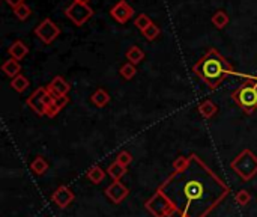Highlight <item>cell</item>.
<instances>
[{
  "label": "cell",
  "instance_id": "obj_30",
  "mask_svg": "<svg viewBox=\"0 0 257 217\" xmlns=\"http://www.w3.org/2000/svg\"><path fill=\"white\" fill-rule=\"evenodd\" d=\"M188 162H190V157H178L175 162H173V169L175 171H179V169H184L187 165H188Z\"/></svg>",
  "mask_w": 257,
  "mask_h": 217
},
{
  "label": "cell",
  "instance_id": "obj_11",
  "mask_svg": "<svg viewBox=\"0 0 257 217\" xmlns=\"http://www.w3.org/2000/svg\"><path fill=\"white\" fill-rule=\"evenodd\" d=\"M75 199L72 190L66 186H60L54 193H53V202L59 207V208H66L68 205L72 204V201Z\"/></svg>",
  "mask_w": 257,
  "mask_h": 217
},
{
  "label": "cell",
  "instance_id": "obj_4",
  "mask_svg": "<svg viewBox=\"0 0 257 217\" xmlns=\"http://www.w3.org/2000/svg\"><path fill=\"white\" fill-rule=\"evenodd\" d=\"M230 168L238 177H241V180L250 181L257 175V156L250 150H244L235 157V160L230 163Z\"/></svg>",
  "mask_w": 257,
  "mask_h": 217
},
{
  "label": "cell",
  "instance_id": "obj_29",
  "mask_svg": "<svg viewBox=\"0 0 257 217\" xmlns=\"http://www.w3.org/2000/svg\"><path fill=\"white\" fill-rule=\"evenodd\" d=\"M68 97L66 95H60V97H53V104L59 109V110H62L66 104H68Z\"/></svg>",
  "mask_w": 257,
  "mask_h": 217
},
{
  "label": "cell",
  "instance_id": "obj_23",
  "mask_svg": "<svg viewBox=\"0 0 257 217\" xmlns=\"http://www.w3.org/2000/svg\"><path fill=\"white\" fill-rule=\"evenodd\" d=\"M120 76L123 77V79H126V80H131L134 76H136V73H137V68H136V65L134 63H131V62H126V63H123L122 65V68H120Z\"/></svg>",
  "mask_w": 257,
  "mask_h": 217
},
{
  "label": "cell",
  "instance_id": "obj_20",
  "mask_svg": "<svg viewBox=\"0 0 257 217\" xmlns=\"http://www.w3.org/2000/svg\"><path fill=\"white\" fill-rule=\"evenodd\" d=\"M86 177H87V178H89V181H92L93 184H99V183H102V181H104V178H105V172H104L99 166H93V168H90V169L87 171Z\"/></svg>",
  "mask_w": 257,
  "mask_h": 217
},
{
  "label": "cell",
  "instance_id": "obj_5",
  "mask_svg": "<svg viewBox=\"0 0 257 217\" xmlns=\"http://www.w3.org/2000/svg\"><path fill=\"white\" fill-rule=\"evenodd\" d=\"M146 210L155 217H172L176 213L175 205L172 204V201L158 189L152 198H149L145 204Z\"/></svg>",
  "mask_w": 257,
  "mask_h": 217
},
{
  "label": "cell",
  "instance_id": "obj_14",
  "mask_svg": "<svg viewBox=\"0 0 257 217\" xmlns=\"http://www.w3.org/2000/svg\"><path fill=\"white\" fill-rule=\"evenodd\" d=\"M2 71L8 76V77H11V79H14V77H17L18 74H20V71H21V65H20V62L18 60H15V59H9V60H6L3 65H2Z\"/></svg>",
  "mask_w": 257,
  "mask_h": 217
},
{
  "label": "cell",
  "instance_id": "obj_15",
  "mask_svg": "<svg viewBox=\"0 0 257 217\" xmlns=\"http://www.w3.org/2000/svg\"><path fill=\"white\" fill-rule=\"evenodd\" d=\"M92 103L96 106V107H105L108 103H110V95L104 91V89H96L92 97H90Z\"/></svg>",
  "mask_w": 257,
  "mask_h": 217
},
{
  "label": "cell",
  "instance_id": "obj_9",
  "mask_svg": "<svg viewBox=\"0 0 257 217\" xmlns=\"http://www.w3.org/2000/svg\"><path fill=\"white\" fill-rule=\"evenodd\" d=\"M110 14H111V17H113L116 21H119L120 24H123V23H126L130 18H133L134 9H133V6L128 5L126 0H120V2H117V3L110 9Z\"/></svg>",
  "mask_w": 257,
  "mask_h": 217
},
{
  "label": "cell",
  "instance_id": "obj_22",
  "mask_svg": "<svg viewBox=\"0 0 257 217\" xmlns=\"http://www.w3.org/2000/svg\"><path fill=\"white\" fill-rule=\"evenodd\" d=\"M212 24L217 29H224L229 24V15L224 11H217L212 17Z\"/></svg>",
  "mask_w": 257,
  "mask_h": 217
},
{
  "label": "cell",
  "instance_id": "obj_32",
  "mask_svg": "<svg viewBox=\"0 0 257 217\" xmlns=\"http://www.w3.org/2000/svg\"><path fill=\"white\" fill-rule=\"evenodd\" d=\"M74 2H81V3H89L90 0H74Z\"/></svg>",
  "mask_w": 257,
  "mask_h": 217
},
{
  "label": "cell",
  "instance_id": "obj_10",
  "mask_svg": "<svg viewBox=\"0 0 257 217\" xmlns=\"http://www.w3.org/2000/svg\"><path fill=\"white\" fill-rule=\"evenodd\" d=\"M130 190L125 184H122L120 181H113L107 189H105V196L113 202V204H120L126 196H128Z\"/></svg>",
  "mask_w": 257,
  "mask_h": 217
},
{
  "label": "cell",
  "instance_id": "obj_27",
  "mask_svg": "<svg viewBox=\"0 0 257 217\" xmlns=\"http://www.w3.org/2000/svg\"><path fill=\"white\" fill-rule=\"evenodd\" d=\"M235 201H236L238 205L245 207V205L251 201V195H250L248 190H239V192L236 193V196H235Z\"/></svg>",
  "mask_w": 257,
  "mask_h": 217
},
{
  "label": "cell",
  "instance_id": "obj_24",
  "mask_svg": "<svg viewBox=\"0 0 257 217\" xmlns=\"http://www.w3.org/2000/svg\"><path fill=\"white\" fill-rule=\"evenodd\" d=\"M14 14H15V17L18 18V20H27L30 15H32V9L24 3V5H20L18 8H15L14 9Z\"/></svg>",
  "mask_w": 257,
  "mask_h": 217
},
{
  "label": "cell",
  "instance_id": "obj_19",
  "mask_svg": "<svg viewBox=\"0 0 257 217\" xmlns=\"http://www.w3.org/2000/svg\"><path fill=\"white\" fill-rule=\"evenodd\" d=\"M126 174V168H123L122 165H119L116 160L108 166V175L113 181H120V178Z\"/></svg>",
  "mask_w": 257,
  "mask_h": 217
},
{
  "label": "cell",
  "instance_id": "obj_12",
  "mask_svg": "<svg viewBox=\"0 0 257 217\" xmlns=\"http://www.w3.org/2000/svg\"><path fill=\"white\" fill-rule=\"evenodd\" d=\"M69 89H71V86H69L68 82H66L63 77H60V76L54 77V79L51 80V83L48 85V91L51 92L53 97L66 95V94L69 92Z\"/></svg>",
  "mask_w": 257,
  "mask_h": 217
},
{
  "label": "cell",
  "instance_id": "obj_21",
  "mask_svg": "<svg viewBox=\"0 0 257 217\" xmlns=\"http://www.w3.org/2000/svg\"><path fill=\"white\" fill-rule=\"evenodd\" d=\"M11 88L15 89L17 92H24L29 88V80L23 74H18L17 77L11 80Z\"/></svg>",
  "mask_w": 257,
  "mask_h": 217
},
{
  "label": "cell",
  "instance_id": "obj_26",
  "mask_svg": "<svg viewBox=\"0 0 257 217\" xmlns=\"http://www.w3.org/2000/svg\"><path fill=\"white\" fill-rule=\"evenodd\" d=\"M134 24L143 32L145 29H148L151 24H152V20L149 18V15H146V14H140L137 18H136V21H134Z\"/></svg>",
  "mask_w": 257,
  "mask_h": 217
},
{
  "label": "cell",
  "instance_id": "obj_31",
  "mask_svg": "<svg viewBox=\"0 0 257 217\" xmlns=\"http://www.w3.org/2000/svg\"><path fill=\"white\" fill-rule=\"evenodd\" d=\"M5 2H6L11 8H14V9L18 8L20 5H24V0H5Z\"/></svg>",
  "mask_w": 257,
  "mask_h": 217
},
{
  "label": "cell",
  "instance_id": "obj_8",
  "mask_svg": "<svg viewBox=\"0 0 257 217\" xmlns=\"http://www.w3.org/2000/svg\"><path fill=\"white\" fill-rule=\"evenodd\" d=\"M35 33L44 44H51L60 35V29L57 27V24L53 20L45 18L36 26Z\"/></svg>",
  "mask_w": 257,
  "mask_h": 217
},
{
  "label": "cell",
  "instance_id": "obj_2",
  "mask_svg": "<svg viewBox=\"0 0 257 217\" xmlns=\"http://www.w3.org/2000/svg\"><path fill=\"white\" fill-rule=\"evenodd\" d=\"M193 69L208 85L209 89H217L229 74H235L232 65L227 62V59L215 48H211L194 65Z\"/></svg>",
  "mask_w": 257,
  "mask_h": 217
},
{
  "label": "cell",
  "instance_id": "obj_16",
  "mask_svg": "<svg viewBox=\"0 0 257 217\" xmlns=\"http://www.w3.org/2000/svg\"><path fill=\"white\" fill-rule=\"evenodd\" d=\"M199 112H200V115H202L205 119H209V118H212V116L218 112V107H217L211 100H205L203 103H200Z\"/></svg>",
  "mask_w": 257,
  "mask_h": 217
},
{
  "label": "cell",
  "instance_id": "obj_18",
  "mask_svg": "<svg viewBox=\"0 0 257 217\" xmlns=\"http://www.w3.org/2000/svg\"><path fill=\"white\" fill-rule=\"evenodd\" d=\"M30 169H32V172H33L35 175H44V174L47 172V169H48V163H47V160H45L42 156H38V157L32 162Z\"/></svg>",
  "mask_w": 257,
  "mask_h": 217
},
{
  "label": "cell",
  "instance_id": "obj_28",
  "mask_svg": "<svg viewBox=\"0 0 257 217\" xmlns=\"http://www.w3.org/2000/svg\"><path fill=\"white\" fill-rule=\"evenodd\" d=\"M116 162H117L119 165H122L123 168H128V166L131 165V162H133V156H131L128 151H120V153L117 154V157H116Z\"/></svg>",
  "mask_w": 257,
  "mask_h": 217
},
{
  "label": "cell",
  "instance_id": "obj_1",
  "mask_svg": "<svg viewBox=\"0 0 257 217\" xmlns=\"http://www.w3.org/2000/svg\"><path fill=\"white\" fill-rule=\"evenodd\" d=\"M158 189L172 201L181 217H206L230 193V187L196 154Z\"/></svg>",
  "mask_w": 257,
  "mask_h": 217
},
{
  "label": "cell",
  "instance_id": "obj_3",
  "mask_svg": "<svg viewBox=\"0 0 257 217\" xmlns=\"http://www.w3.org/2000/svg\"><path fill=\"white\" fill-rule=\"evenodd\" d=\"M250 82L241 85L232 92V100L247 115H253L257 109V77H248Z\"/></svg>",
  "mask_w": 257,
  "mask_h": 217
},
{
  "label": "cell",
  "instance_id": "obj_17",
  "mask_svg": "<svg viewBox=\"0 0 257 217\" xmlns=\"http://www.w3.org/2000/svg\"><path fill=\"white\" fill-rule=\"evenodd\" d=\"M126 59H128V62L137 65V63H140L145 59V51L139 45H133L126 51Z\"/></svg>",
  "mask_w": 257,
  "mask_h": 217
},
{
  "label": "cell",
  "instance_id": "obj_7",
  "mask_svg": "<svg viewBox=\"0 0 257 217\" xmlns=\"http://www.w3.org/2000/svg\"><path fill=\"white\" fill-rule=\"evenodd\" d=\"M65 15L75 24V26H83L92 15L93 11L87 3H81V2H72L66 9H65Z\"/></svg>",
  "mask_w": 257,
  "mask_h": 217
},
{
  "label": "cell",
  "instance_id": "obj_25",
  "mask_svg": "<svg viewBox=\"0 0 257 217\" xmlns=\"http://www.w3.org/2000/svg\"><path fill=\"white\" fill-rule=\"evenodd\" d=\"M142 33L145 35V38H146L148 41H154V39H157V38L160 36V27H158L155 23H152V24H151L148 29H145Z\"/></svg>",
  "mask_w": 257,
  "mask_h": 217
},
{
  "label": "cell",
  "instance_id": "obj_13",
  "mask_svg": "<svg viewBox=\"0 0 257 217\" xmlns=\"http://www.w3.org/2000/svg\"><path fill=\"white\" fill-rule=\"evenodd\" d=\"M8 53H9V56L12 57V59H15V60H21V59H24L27 54H29V48H27V45L23 42V41H15L9 48H8Z\"/></svg>",
  "mask_w": 257,
  "mask_h": 217
},
{
  "label": "cell",
  "instance_id": "obj_6",
  "mask_svg": "<svg viewBox=\"0 0 257 217\" xmlns=\"http://www.w3.org/2000/svg\"><path fill=\"white\" fill-rule=\"evenodd\" d=\"M53 101V95L48 91V88H38L36 91L32 92V95L27 98V106L39 116L45 115L47 106Z\"/></svg>",
  "mask_w": 257,
  "mask_h": 217
}]
</instances>
